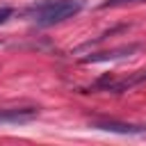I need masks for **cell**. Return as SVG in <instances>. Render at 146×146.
<instances>
[{"instance_id": "1", "label": "cell", "mask_w": 146, "mask_h": 146, "mask_svg": "<svg viewBox=\"0 0 146 146\" xmlns=\"http://www.w3.org/2000/svg\"><path fill=\"white\" fill-rule=\"evenodd\" d=\"M82 5H84L82 0H48V2L32 7L30 16L36 25L48 27V25H55V23H62V21L75 16L82 9Z\"/></svg>"}, {"instance_id": "2", "label": "cell", "mask_w": 146, "mask_h": 146, "mask_svg": "<svg viewBox=\"0 0 146 146\" xmlns=\"http://www.w3.org/2000/svg\"><path fill=\"white\" fill-rule=\"evenodd\" d=\"M94 130H105V132H116V135H141L146 132V125L137 123H125V121H114V119H96L89 123Z\"/></svg>"}, {"instance_id": "3", "label": "cell", "mask_w": 146, "mask_h": 146, "mask_svg": "<svg viewBox=\"0 0 146 146\" xmlns=\"http://www.w3.org/2000/svg\"><path fill=\"white\" fill-rule=\"evenodd\" d=\"M146 82V71H139L130 78H123V80H110V78H103L98 82H94L91 89H105V91H114V94H121L125 89H132L135 84H141Z\"/></svg>"}, {"instance_id": "4", "label": "cell", "mask_w": 146, "mask_h": 146, "mask_svg": "<svg viewBox=\"0 0 146 146\" xmlns=\"http://www.w3.org/2000/svg\"><path fill=\"white\" fill-rule=\"evenodd\" d=\"M141 46L139 43H128V46H121V48H114V50H105V52H91L87 57H82L84 64H98V62H114V59H123V57H130L132 52H137Z\"/></svg>"}, {"instance_id": "5", "label": "cell", "mask_w": 146, "mask_h": 146, "mask_svg": "<svg viewBox=\"0 0 146 146\" xmlns=\"http://www.w3.org/2000/svg\"><path fill=\"white\" fill-rule=\"evenodd\" d=\"M39 110L36 107H9L0 110V123H27L36 119Z\"/></svg>"}, {"instance_id": "6", "label": "cell", "mask_w": 146, "mask_h": 146, "mask_svg": "<svg viewBox=\"0 0 146 146\" xmlns=\"http://www.w3.org/2000/svg\"><path fill=\"white\" fill-rule=\"evenodd\" d=\"M135 2H146V0H107V2H103L100 7L107 9V7H123V5H135Z\"/></svg>"}, {"instance_id": "7", "label": "cell", "mask_w": 146, "mask_h": 146, "mask_svg": "<svg viewBox=\"0 0 146 146\" xmlns=\"http://www.w3.org/2000/svg\"><path fill=\"white\" fill-rule=\"evenodd\" d=\"M11 14H14V9H11V7H2V9H0V25H2V23H7V18H9Z\"/></svg>"}]
</instances>
